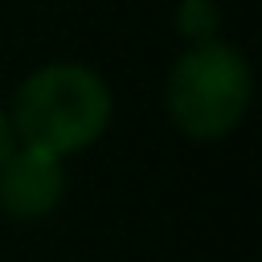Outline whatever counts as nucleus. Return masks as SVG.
<instances>
[{"mask_svg": "<svg viewBox=\"0 0 262 262\" xmlns=\"http://www.w3.org/2000/svg\"><path fill=\"white\" fill-rule=\"evenodd\" d=\"M217 29H221V8L213 0H180L176 4V33L188 45L217 41Z\"/></svg>", "mask_w": 262, "mask_h": 262, "instance_id": "obj_4", "label": "nucleus"}, {"mask_svg": "<svg viewBox=\"0 0 262 262\" xmlns=\"http://www.w3.org/2000/svg\"><path fill=\"white\" fill-rule=\"evenodd\" d=\"M12 151H16V135H12V123H8V111H0V168L8 164Z\"/></svg>", "mask_w": 262, "mask_h": 262, "instance_id": "obj_5", "label": "nucleus"}, {"mask_svg": "<svg viewBox=\"0 0 262 262\" xmlns=\"http://www.w3.org/2000/svg\"><path fill=\"white\" fill-rule=\"evenodd\" d=\"M115 98L98 70L82 61L37 66L12 94L8 123L20 147H41L49 156H74L102 139L111 127Z\"/></svg>", "mask_w": 262, "mask_h": 262, "instance_id": "obj_1", "label": "nucleus"}, {"mask_svg": "<svg viewBox=\"0 0 262 262\" xmlns=\"http://www.w3.org/2000/svg\"><path fill=\"white\" fill-rule=\"evenodd\" d=\"M254 98V70L246 53L229 41L188 45L164 82V111L172 127L188 139L213 143L237 131Z\"/></svg>", "mask_w": 262, "mask_h": 262, "instance_id": "obj_2", "label": "nucleus"}, {"mask_svg": "<svg viewBox=\"0 0 262 262\" xmlns=\"http://www.w3.org/2000/svg\"><path fill=\"white\" fill-rule=\"evenodd\" d=\"M66 196V160L41 147H20L0 168V213L16 221H37Z\"/></svg>", "mask_w": 262, "mask_h": 262, "instance_id": "obj_3", "label": "nucleus"}]
</instances>
